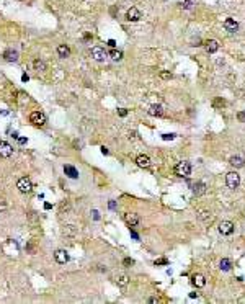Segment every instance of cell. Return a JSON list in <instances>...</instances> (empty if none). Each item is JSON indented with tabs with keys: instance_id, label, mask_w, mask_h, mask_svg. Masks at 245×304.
Segmentation results:
<instances>
[{
	"instance_id": "cell-13",
	"label": "cell",
	"mask_w": 245,
	"mask_h": 304,
	"mask_svg": "<svg viewBox=\"0 0 245 304\" xmlns=\"http://www.w3.org/2000/svg\"><path fill=\"white\" fill-rule=\"evenodd\" d=\"M224 28L227 29L229 33H235L237 29H239V23H237L235 20H232V18H227V20L224 21Z\"/></svg>"
},
{
	"instance_id": "cell-26",
	"label": "cell",
	"mask_w": 245,
	"mask_h": 304,
	"mask_svg": "<svg viewBox=\"0 0 245 304\" xmlns=\"http://www.w3.org/2000/svg\"><path fill=\"white\" fill-rule=\"evenodd\" d=\"M178 5L181 7V8H185V10H188V8H191V0H180L178 2Z\"/></svg>"
},
{
	"instance_id": "cell-24",
	"label": "cell",
	"mask_w": 245,
	"mask_h": 304,
	"mask_svg": "<svg viewBox=\"0 0 245 304\" xmlns=\"http://www.w3.org/2000/svg\"><path fill=\"white\" fill-rule=\"evenodd\" d=\"M219 265H221V270H224V271L230 270V260H229V258H222Z\"/></svg>"
},
{
	"instance_id": "cell-34",
	"label": "cell",
	"mask_w": 245,
	"mask_h": 304,
	"mask_svg": "<svg viewBox=\"0 0 245 304\" xmlns=\"http://www.w3.org/2000/svg\"><path fill=\"white\" fill-rule=\"evenodd\" d=\"M118 113H119V116H126V115H128V110H126V108H119V111H118Z\"/></svg>"
},
{
	"instance_id": "cell-10",
	"label": "cell",
	"mask_w": 245,
	"mask_h": 304,
	"mask_svg": "<svg viewBox=\"0 0 245 304\" xmlns=\"http://www.w3.org/2000/svg\"><path fill=\"white\" fill-rule=\"evenodd\" d=\"M196 216L200 217L201 221H204V222H211L212 221V214H211V211H208V209H203V208H200V209H196Z\"/></svg>"
},
{
	"instance_id": "cell-16",
	"label": "cell",
	"mask_w": 245,
	"mask_h": 304,
	"mask_svg": "<svg viewBox=\"0 0 245 304\" xmlns=\"http://www.w3.org/2000/svg\"><path fill=\"white\" fill-rule=\"evenodd\" d=\"M204 46H206V51H208L209 54H212V52H216L219 49V43L216 39H208V41L204 43Z\"/></svg>"
},
{
	"instance_id": "cell-15",
	"label": "cell",
	"mask_w": 245,
	"mask_h": 304,
	"mask_svg": "<svg viewBox=\"0 0 245 304\" xmlns=\"http://www.w3.org/2000/svg\"><path fill=\"white\" fill-rule=\"evenodd\" d=\"M191 283L198 288H203V286H206V278L203 275H200V273H196V275L191 276Z\"/></svg>"
},
{
	"instance_id": "cell-4",
	"label": "cell",
	"mask_w": 245,
	"mask_h": 304,
	"mask_svg": "<svg viewBox=\"0 0 245 304\" xmlns=\"http://www.w3.org/2000/svg\"><path fill=\"white\" fill-rule=\"evenodd\" d=\"M29 121L34 126H44L46 124V115L43 111H33L29 115Z\"/></svg>"
},
{
	"instance_id": "cell-8",
	"label": "cell",
	"mask_w": 245,
	"mask_h": 304,
	"mask_svg": "<svg viewBox=\"0 0 245 304\" xmlns=\"http://www.w3.org/2000/svg\"><path fill=\"white\" fill-rule=\"evenodd\" d=\"M141 12L136 8V7H131V8L128 10V13H126V20L128 21H139L141 20Z\"/></svg>"
},
{
	"instance_id": "cell-23",
	"label": "cell",
	"mask_w": 245,
	"mask_h": 304,
	"mask_svg": "<svg viewBox=\"0 0 245 304\" xmlns=\"http://www.w3.org/2000/svg\"><path fill=\"white\" fill-rule=\"evenodd\" d=\"M33 66H34V69H36L38 72H44L46 71V64L43 62V61H39V59H36V61H34Z\"/></svg>"
},
{
	"instance_id": "cell-28",
	"label": "cell",
	"mask_w": 245,
	"mask_h": 304,
	"mask_svg": "<svg viewBox=\"0 0 245 304\" xmlns=\"http://www.w3.org/2000/svg\"><path fill=\"white\" fill-rule=\"evenodd\" d=\"M160 79H163V80H170V79H172V74H170V72L162 71V72H160Z\"/></svg>"
},
{
	"instance_id": "cell-27",
	"label": "cell",
	"mask_w": 245,
	"mask_h": 304,
	"mask_svg": "<svg viewBox=\"0 0 245 304\" xmlns=\"http://www.w3.org/2000/svg\"><path fill=\"white\" fill-rule=\"evenodd\" d=\"M175 136H177L175 133H167V134H162V139L163 141H173Z\"/></svg>"
},
{
	"instance_id": "cell-19",
	"label": "cell",
	"mask_w": 245,
	"mask_h": 304,
	"mask_svg": "<svg viewBox=\"0 0 245 304\" xmlns=\"http://www.w3.org/2000/svg\"><path fill=\"white\" fill-rule=\"evenodd\" d=\"M64 172H66V175L69 177V178H79V172H77V168H75L74 165H64Z\"/></svg>"
},
{
	"instance_id": "cell-37",
	"label": "cell",
	"mask_w": 245,
	"mask_h": 304,
	"mask_svg": "<svg viewBox=\"0 0 245 304\" xmlns=\"http://www.w3.org/2000/svg\"><path fill=\"white\" fill-rule=\"evenodd\" d=\"M21 80H23V82H28V80H29V75L23 74V75H21Z\"/></svg>"
},
{
	"instance_id": "cell-29",
	"label": "cell",
	"mask_w": 245,
	"mask_h": 304,
	"mask_svg": "<svg viewBox=\"0 0 245 304\" xmlns=\"http://www.w3.org/2000/svg\"><path fill=\"white\" fill-rule=\"evenodd\" d=\"M237 120L240 121V123H245V111H239V113H237Z\"/></svg>"
},
{
	"instance_id": "cell-35",
	"label": "cell",
	"mask_w": 245,
	"mask_h": 304,
	"mask_svg": "<svg viewBox=\"0 0 245 304\" xmlns=\"http://www.w3.org/2000/svg\"><path fill=\"white\" fill-rule=\"evenodd\" d=\"M91 214H93V219H95V221H98V219H100V214H98V211H91Z\"/></svg>"
},
{
	"instance_id": "cell-20",
	"label": "cell",
	"mask_w": 245,
	"mask_h": 304,
	"mask_svg": "<svg viewBox=\"0 0 245 304\" xmlns=\"http://www.w3.org/2000/svg\"><path fill=\"white\" fill-rule=\"evenodd\" d=\"M149 115L150 116H162L163 115V108L160 105H152L149 108Z\"/></svg>"
},
{
	"instance_id": "cell-22",
	"label": "cell",
	"mask_w": 245,
	"mask_h": 304,
	"mask_svg": "<svg viewBox=\"0 0 245 304\" xmlns=\"http://www.w3.org/2000/svg\"><path fill=\"white\" fill-rule=\"evenodd\" d=\"M110 57H111L113 61H121V59H123V52H121V51H116V49H111L110 51Z\"/></svg>"
},
{
	"instance_id": "cell-21",
	"label": "cell",
	"mask_w": 245,
	"mask_h": 304,
	"mask_svg": "<svg viewBox=\"0 0 245 304\" xmlns=\"http://www.w3.org/2000/svg\"><path fill=\"white\" fill-rule=\"evenodd\" d=\"M57 54H59V57H69L70 56V49L66 46V44H61V46H57Z\"/></svg>"
},
{
	"instance_id": "cell-6",
	"label": "cell",
	"mask_w": 245,
	"mask_h": 304,
	"mask_svg": "<svg viewBox=\"0 0 245 304\" xmlns=\"http://www.w3.org/2000/svg\"><path fill=\"white\" fill-rule=\"evenodd\" d=\"M13 154V147L10 146L8 142H3V141H0V157H3V159H8L10 155Z\"/></svg>"
},
{
	"instance_id": "cell-41",
	"label": "cell",
	"mask_w": 245,
	"mask_h": 304,
	"mask_svg": "<svg viewBox=\"0 0 245 304\" xmlns=\"http://www.w3.org/2000/svg\"><path fill=\"white\" fill-rule=\"evenodd\" d=\"M131 236H133V237H134V239H136V240H137V239H139V236H137V234H136V232H131Z\"/></svg>"
},
{
	"instance_id": "cell-2",
	"label": "cell",
	"mask_w": 245,
	"mask_h": 304,
	"mask_svg": "<svg viewBox=\"0 0 245 304\" xmlns=\"http://www.w3.org/2000/svg\"><path fill=\"white\" fill-rule=\"evenodd\" d=\"M225 183H227L229 188L235 190V188L240 185V175H239L237 172H229L227 175H225Z\"/></svg>"
},
{
	"instance_id": "cell-14",
	"label": "cell",
	"mask_w": 245,
	"mask_h": 304,
	"mask_svg": "<svg viewBox=\"0 0 245 304\" xmlns=\"http://www.w3.org/2000/svg\"><path fill=\"white\" fill-rule=\"evenodd\" d=\"M3 59L7 61V62H17L18 61V52L13 49H7L3 52Z\"/></svg>"
},
{
	"instance_id": "cell-11",
	"label": "cell",
	"mask_w": 245,
	"mask_h": 304,
	"mask_svg": "<svg viewBox=\"0 0 245 304\" xmlns=\"http://www.w3.org/2000/svg\"><path fill=\"white\" fill-rule=\"evenodd\" d=\"M91 57L95 59V61H105V57H106V52H105L103 48H91Z\"/></svg>"
},
{
	"instance_id": "cell-30",
	"label": "cell",
	"mask_w": 245,
	"mask_h": 304,
	"mask_svg": "<svg viewBox=\"0 0 245 304\" xmlns=\"http://www.w3.org/2000/svg\"><path fill=\"white\" fill-rule=\"evenodd\" d=\"M212 105H214V106L217 108V106H224L225 101H224V100H214V103H212Z\"/></svg>"
},
{
	"instance_id": "cell-12",
	"label": "cell",
	"mask_w": 245,
	"mask_h": 304,
	"mask_svg": "<svg viewBox=\"0 0 245 304\" xmlns=\"http://www.w3.org/2000/svg\"><path fill=\"white\" fill-rule=\"evenodd\" d=\"M126 222H128L131 227H134V226H137L141 222V217H139V214H136V212H128V214H126Z\"/></svg>"
},
{
	"instance_id": "cell-40",
	"label": "cell",
	"mask_w": 245,
	"mask_h": 304,
	"mask_svg": "<svg viewBox=\"0 0 245 304\" xmlns=\"http://www.w3.org/2000/svg\"><path fill=\"white\" fill-rule=\"evenodd\" d=\"M149 303H154V304H155V303H158V299H157V298H150Z\"/></svg>"
},
{
	"instance_id": "cell-5",
	"label": "cell",
	"mask_w": 245,
	"mask_h": 304,
	"mask_svg": "<svg viewBox=\"0 0 245 304\" xmlns=\"http://www.w3.org/2000/svg\"><path fill=\"white\" fill-rule=\"evenodd\" d=\"M190 187H191V191L196 196H201L206 193V183L204 182H190Z\"/></svg>"
},
{
	"instance_id": "cell-18",
	"label": "cell",
	"mask_w": 245,
	"mask_h": 304,
	"mask_svg": "<svg viewBox=\"0 0 245 304\" xmlns=\"http://www.w3.org/2000/svg\"><path fill=\"white\" fill-rule=\"evenodd\" d=\"M229 164H230L232 167H235V168H242V167L245 165V160L240 157V155H232L230 160H229Z\"/></svg>"
},
{
	"instance_id": "cell-33",
	"label": "cell",
	"mask_w": 245,
	"mask_h": 304,
	"mask_svg": "<svg viewBox=\"0 0 245 304\" xmlns=\"http://www.w3.org/2000/svg\"><path fill=\"white\" fill-rule=\"evenodd\" d=\"M155 265H167L165 258H160V260H155Z\"/></svg>"
},
{
	"instance_id": "cell-9",
	"label": "cell",
	"mask_w": 245,
	"mask_h": 304,
	"mask_svg": "<svg viewBox=\"0 0 245 304\" xmlns=\"http://www.w3.org/2000/svg\"><path fill=\"white\" fill-rule=\"evenodd\" d=\"M54 258H56V262H57V263L64 265V263L69 262V254H67L66 250H56V252H54Z\"/></svg>"
},
{
	"instance_id": "cell-32",
	"label": "cell",
	"mask_w": 245,
	"mask_h": 304,
	"mask_svg": "<svg viewBox=\"0 0 245 304\" xmlns=\"http://www.w3.org/2000/svg\"><path fill=\"white\" fill-rule=\"evenodd\" d=\"M123 263H124L126 267H129V265H133V263H134V260H133V258H124V262H123Z\"/></svg>"
},
{
	"instance_id": "cell-39",
	"label": "cell",
	"mask_w": 245,
	"mask_h": 304,
	"mask_svg": "<svg viewBox=\"0 0 245 304\" xmlns=\"http://www.w3.org/2000/svg\"><path fill=\"white\" fill-rule=\"evenodd\" d=\"M108 152H110V150L106 149V147H101V154H105V155H106V154H108Z\"/></svg>"
},
{
	"instance_id": "cell-38",
	"label": "cell",
	"mask_w": 245,
	"mask_h": 304,
	"mask_svg": "<svg viewBox=\"0 0 245 304\" xmlns=\"http://www.w3.org/2000/svg\"><path fill=\"white\" fill-rule=\"evenodd\" d=\"M18 142H20V144H26V139L25 138H18Z\"/></svg>"
},
{
	"instance_id": "cell-25",
	"label": "cell",
	"mask_w": 245,
	"mask_h": 304,
	"mask_svg": "<svg viewBox=\"0 0 245 304\" xmlns=\"http://www.w3.org/2000/svg\"><path fill=\"white\" fill-rule=\"evenodd\" d=\"M116 283L119 284V286H126V284L129 283V278H128L126 275H119V276L116 278Z\"/></svg>"
},
{
	"instance_id": "cell-42",
	"label": "cell",
	"mask_w": 245,
	"mask_h": 304,
	"mask_svg": "<svg viewBox=\"0 0 245 304\" xmlns=\"http://www.w3.org/2000/svg\"><path fill=\"white\" fill-rule=\"evenodd\" d=\"M244 217H245V212H244Z\"/></svg>"
},
{
	"instance_id": "cell-31",
	"label": "cell",
	"mask_w": 245,
	"mask_h": 304,
	"mask_svg": "<svg viewBox=\"0 0 245 304\" xmlns=\"http://www.w3.org/2000/svg\"><path fill=\"white\" fill-rule=\"evenodd\" d=\"M3 209H7V203H5V200L0 198V211H3Z\"/></svg>"
},
{
	"instance_id": "cell-36",
	"label": "cell",
	"mask_w": 245,
	"mask_h": 304,
	"mask_svg": "<svg viewBox=\"0 0 245 304\" xmlns=\"http://www.w3.org/2000/svg\"><path fill=\"white\" fill-rule=\"evenodd\" d=\"M108 46H110V48H114V46H116V43H114V39H110V41H108Z\"/></svg>"
},
{
	"instance_id": "cell-17",
	"label": "cell",
	"mask_w": 245,
	"mask_h": 304,
	"mask_svg": "<svg viewBox=\"0 0 245 304\" xmlns=\"http://www.w3.org/2000/svg\"><path fill=\"white\" fill-rule=\"evenodd\" d=\"M136 162H137V165L142 167V168H149V167H150V159L147 157V155H144V154L137 155Z\"/></svg>"
},
{
	"instance_id": "cell-7",
	"label": "cell",
	"mask_w": 245,
	"mask_h": 304,
	"mask_svg": "<svg viewBox=\"0 0 245 304\" xmlns=\"http://www.w3.org/2000/svg\"><path fill=\"white\" fill-rule=\"evenodd\" d=\"M219 232L222 236H230L234 232V224L230 221H222L219 224Z\"/></svg>"
},
{
	"instance_id": "cell-3",
	"label": "cell",
	"mask_w": 245,
	"mask_h": 304,
	"mask_svg": "<svg viewBox=\"0 0 245 304\" xmlns=\"http://www.w3.org/2000/svg\"><path fill=\"white\" fill-rule=\"evenodd\" d=\"M17 188L21 193H29L33 190V183H31V180H29L28 177H21V178L17 182Z\"/></svg>"
},
{
	"instance_id": "cell-1",
	"label": "cell",
	"mask_w": 245,
	"mask_h": 304,
	"mask_svg": "<svg viewBox=\"0 0 245 304\" xmlns=\"http://www.w3.org/2000/svg\"><path fill=\"white\" fill-rule=\"evenodd\" d=\"M191 173V164L186 162V160H183V162H178L177 165H175V175L178 177H188Z\"/></svg>"
}]
</instances>
